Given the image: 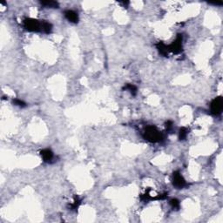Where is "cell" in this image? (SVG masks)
<instances>
[{
	"instance_id": "6",
	"label": "cell",
	"mask_w": 223,
	"mask_h": 223,
	"mask_svg": "<svg viewBox=\"0 0 223 223\" xmlns=\"http://www.w3.org/2000/svg\"><path fill=\"white\" fill-rule=\"evenodd\" d=\"M39 154L42 158V160H43V161L46 162V163H52L54 158H55L53 152L51 149H48V148L41 150Z\"/></svg>"
},
{
	"instance_id": "10",
	"label": "cell",
	"mask_w": 223,
	"mask_h": 223,
	"mask_svg": "<svg viewBox=\"0 0 223 223\" xmlns=\"http://www.w3.org/2000/svg\"><path fill=\"white\" fill-rule=\"evenodd\" d=\"M53 30V26L51 23L45 21V20H42V32L45 33H50Z\"/></svg>"
},
{
	"instance_id": "12",
	"label": "cell",
	"mask_w": 223,
	"mask_h": 223,
	"mask_svg": "<svg viewBox=\"0 0 223 223\" xmlns=\"http://www.w3.org/2000/svg\"><path fill=\"white\" fill-rule=\"evenodd\" d=\"M187 134H188L187 128H186V127L180 128V132H179V139H180V140H185L187 137Z\"/></svg>"
},
{
	"instance_id": "9",
	"label": "cell",
	"mask_w": 223,
	"mask_h": 223,
	"mask_svg": "<svg viewBox=\"0 0 223 223\" xmlns=\"http://www.w3.org/2000/svg\"><path fill=\"white\" fill-rule=\"evenodd\" d=\"M41 5H43L46 8H53V9H55V8H59V5L58 2L56 1H42L40 2Z\"/></svg>"
},
{
	"instance_id": "14",
	"label": "cell",
	"mask_w": 223,
	"mask_h": 223,
	"mask_svg": "<svg viewBox=\"0 0 223 223\" xmlns=\"http://www.w3.org/2000/svg\"><path fill=\"white\" fill-rule=\"evenodd\" d=\"M170 205L173 209H179L180 208V201L177 199H172L170 201Z\"/></svg>"
},
{
	"instance_id": "17",
	"label": "cell",
	"mask_w": 223,
	"mask_h": 223,
	"mask_svg": "<svg viewBox=\"0 0 223 223\" xmlns=\"http://www.w3.org/2000/svg\"><path fill=\"white\" fill-rule=\"evenodd\" d=\"M120 4H122L123 5H124V7H127V5H129V2H120Z\"/></svg>"
},
{
	"instance_id": "13",
	"label": "cell",
	"mask_w": 223,
	"mask_h": 223,
	"mask_svg": "<svg viewBox=\"0 0 223 223\" xmlns=\"http://www.w3.org/2000/svg\"><path fill=\"white\" fill-rule=\"evenodd\" d=\"M80 203H81L80 199H79L78 196H75L74 197V201H73V202L70 205V208L72 210L77 209V208H79V205H80Z\"/></svg>"
},
{
	"instance_id": "7",
	"label": "cell",
	"mask_w": 223,
	"mask_h": 223,
	"mask_svg": "<svg viewBox=\"0 0 223 223\" xmlns=\"http://www.w3.org/2000/svg\"><path fill=\"white\" fill-rule=\"evenodd\" d=\"M65 14V17L66 19L69 22L71 23H73V24H77L79 23V17L78 12H76L75 11L73 10H66V12H64Z\"/></svg>"
},
{
	"instance_id": "11",
	"label": "cell",
	"mask_w": 223,
	"mask_h": 223,
	"mask_svg": "<svg viewBox=\"0 0 223 223\" xmlns=\"http://www.w3.org/2000/svg\"><path fill=\"white\" fill-rule=\"evenodd\" d=\"M124 89L126 90V91H128L132 96H135L137 94V92H138V89H137L136 85H132V84H126V85H125Z\"/></svg>"
},
{
	"instance_id": "3",
	"label": "cell",
	"mask_w": 223,
	"mask_h": 223,
	"mask_svg": "<svg viewBox=\"0 0 223 223\" xmlns=\"http://www.w3.org/2000/svg\"><path fill=\"white\" fill-rule=\"evenodd\" d=\"M172 182H173V187H175L177 189H182L185 187L187 186L186 180L184 179L180 171L173 172V173L172 175Z\"/></svg>"
},
{
	"instance_id": "4",
	"label": "cell",
	"mask_w": 223,
	"mask_h": 223,
	"mask_svg": "<svg viewBox=\"0 0 223 223\" xmlns=\"http://www.w3.org/2000/svg\"><path fill=\"white\" fill-rule=\"evenodd\" d=\"M182 40H183L182 35L178 34L176 39L173 40L169 46H167L168 52L174 53V54H179L181 53L182 52Z\"/></svg>"
},
{
	"instance_id": "8",
	"label": "cell",
	"mask_w": 223,
	"mask_h": 223,
	"mask_svg": "<svg viewBox=\"0 0 223 223\" xmlns=\"http://www.w3.org/2000/svg\"><path fill=\"white\" fill-rule=\"evenodd\" d=\"M156 47H157L160 54H161L162 56H167L168 55V53H169L168 52V48H167V46L165 45L164 43H162V42L158 43Z\"/></svg>"
},
{
	"instance_id": "16",
	"label": "cell",
	"mask_w": 223,
	"mask_h": 223,
	"mask_svg": "<svg viewBox=\"0 0 223 223\" xmlns=\"http://www.w3.org/2000/svg\"><path fill=\"white\" fill-rule=\"evenodd\" d=\"M166 128L167 131H170L171 129L173 128V122L172 121H167L166 123Z\"/></svg>"
},
{
	"instance_id": "5",
	"label": "cell",
	"mask_w": 223,
	"mask_h": 223,
	"mask_svg": "<svg viewBox=\"0 0 223 223\" xmlns=\"http://www.w3.org/2000/svg\"><path fill=\"white\" fill-rule=\"evenodd\" d=\"M223 110V98L222 97L219 96L217 98H214L210 104V111L214 115H220Z\"/></svg>"
},
{
	"instance_id": "1",
	"label": "cell",
	"mask_w": 223,
	"mask_h": 223,
	"mask_svg": "<svg viewBox=\"0 0 223 223\" xmlns=\"http://www.w3.org/2000/svg\"><path fill=\"white\" fill-rule=\"evenodd\" d=\"M143 137L146 140L152 142V143H157L163 139V134L158 130L157 128L153 125H149L146 127Z\"/></svg>"
},
{
	"instance_id": "15",
	"label": "cell",
	"mask_w": 223,
	"mask_h": 223,
	"mask_svg": "<svg viewBox=\"0 0 223 223\" xmlns=\"http://www.w3.org/2000/svg\"><path fill=\"white\" fill-rule=\"evenodd\" d=\"M13 104L15 105H17V106H19V107H26V103L24 102L21 99H19V98L13 99Z\"/></svg>"
},
{
	"instance_id": "2",
	"label": "cell",
	"mask_w": 223,
	"mask_h": 223,
	"mask_svg": "<svg viewBox=\"0 0 223 223\" xmlns=\"http://www.w3.org/2000/svg\"><path fill=\"white\" fill-rule=\"evenodd\" d=\"M24 28L32 33H39L42 32V21L32 18H26L23 21Z\"/></svg>"
}]
</instances>
